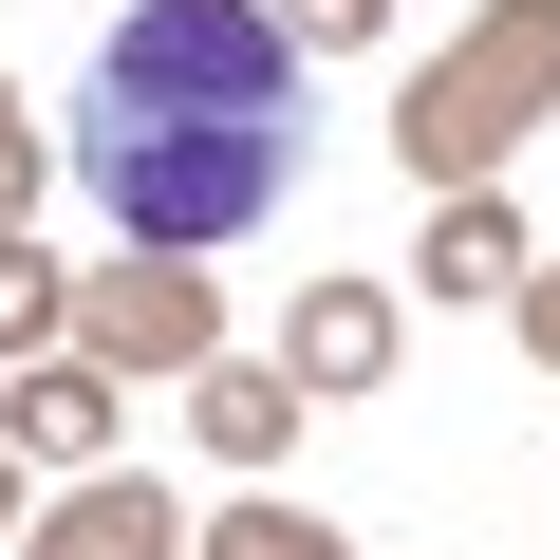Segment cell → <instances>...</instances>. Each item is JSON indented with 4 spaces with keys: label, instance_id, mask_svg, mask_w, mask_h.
I'll return each mask as SVG.
<instances>
[{
    "label": "cell",
    "instance_id": "cell-1",
    "mask_svg": "<svg viewBox=\"0 0 560 560\" xmlns=\"http://www.w3.org/2000/svg\"><path fill=\"white\" fill-rule=\"evenodd\" d=\"M94 206L131 243H243L300 187V38L261 0H131L94 38Z\"/></svg>",
    "mask_w": 560,
    "mask_h": 560
},
{
    "label": "cell",
    "instance_id": "cell-2",
    "mask_svg": "<svg viewBox=\"0 0 560 560\" xmlns=\"http://www.w3.org/2000/svg\"><path fill=\"white\" fill-rule=\"evenodd\" d=\"M523 131H560V0H486L448 57L393 75V168L411 187H504Z\"/></svg>",
    "mask_w": 560,
    "mask_h": 560
},
{
    "label": "cell",
    "instance_id": "cell-3",
    "mask_svg": "<svg viewBox=\"0 0 560 560\" xmlns=\"http://www.w3.org/2000/svg\"><path fill=\"white\" fill-rule=\"evenodd\" d=\"M75 355H94V374H131V393H150V374L187 393V374L224 355V280H206L187 243H113V261L75 280Z\"/></svg>",
    "mask_w": 560,
    "mask_h": 560
},
{
    "label": "cell",
    "instance_id": "cell-4",
    "mask_svg": "<svg viewBox=\"0 0 560 560\" xmlns=\"http://www.w3.org/2000/svg\"><path fill=\"white\" fill-rule=\"evenodd\" d=\"M113 430H131V374H94L75 337L0 374V448H20V467H113Z\"/></svg>",
    "mask_w": 560,
    "mask_h": 560
},
{
    "label": "cell",
    "instance_id": "cell-5",
    "mask_svg": "<svg viewBox=\"0 0 560 560\" xmlns=\"http://www.w3.org/2000/svg\"><path fill=\"white\" fill-rule=\"evenodd\" d=\"M393 355H411L393 280H300V318H280V374L300 393H393Z\"/></svg>",
    "mask_w": 560,
    "mask_h": 560
},
{
    "label": "cell",
    "instance_id": "cell-6",
    "mask_svg": "<svg viewBox=\"0 0 560 560\" xmlns=\"http://www.w3.org/2000/svg\"><path fill=\"white\" fill-rule=\"evenodd\" d=\"M20 560H187V504L131 486V467H75V486L20 523Z\"/></svg>",
    "mask_w": 560,
    "mask_h": 560
},
{
    "label": "cell",
    "instance_id": "cell-7",
    "mask_svg": "<svg viewBox=\"0 0 560 560\" xmlns=\"http://www.w3.org/2000/svg\"><path fill=\"white\" fill-rule=\"evenodd\" d=\"M523 261H541V224H523L504 187H430V243H411V300H523Z\"/></svg>",
    "mask_w": 560,
    "mask_h": 560
},
{
    "label": "cell",
    "instance_id": "cell-8",
    "mask_svg": "<svg viewBox=\"0 0 560 560\" xmlns=\"http://www.w3.org/2000/svg\"><path fill=\"white\" fill-rule=\"evenodd\" d=\"M187 430H206V448L261 486L280 448H300V374H280V355H206V374H187Z\"/></svg>",
    "mask_w": 560,
    "mask_h": 560
},
{
    "label": "cell",
    "instance_id": "cell-9",
    "mask_svg": "<svg viewBox=\"0 0 560 560\" xmlns=\"http://www.w3.org/2000/svg\"><path fill=\"white\" fill-rule=\"evenodd\" d=\"M57 337H75V261H57L38 224H0V374L57 355Z\"/></svg>",
    "mask_w": 560,
    "mask_h": 560
},
{
    "label": "cell",
    "instance_id": "cell-10",
    "mask_svg": "<svg viewBox=\"0 0 560 560\" xmlns=\"http://www.w3.org/2000/svg\"><path fill=\"white\" fill-rule=\"evenodd\" d=\"M187 560H355V541H337L318 504H280V486H243L224 523H187Z\"/></svg>",
    "mask_w": 560,
    "mask_h": 560
},
{
    "label": "cell",
    "instance_id": "cell-11",
    "mask_svg": "<svg viewBox=\"0 0 560 560\" xmlns=\"http://www.w3.org/2000/svg\"><path fill=\"white\" fill-rule=\"evenodd\" d=\"M261 20L300 38V57H374V38H393V0H261Z\"/></svg>",
    "mask_w": 560,
    "mask_h": 560
},
{
    "label": "cell",
    "instance_id": "cell-12",
    "mask_svg": "<svg viewBox=\"0 0 560 560\" xmlns=\"http://www.w3.org/2000/svg\"><path fill=\"white\" fill-rule=\"evenodd\" d=\"M38 168H57V150H38V113H20V75H0V224L38 206Z\"/></svg>",
    "mask_w": 560,
    "mask_h": 560
},
{
    "label": "cell",
    "instance_id": "cell-13",
    "mask_svg": "<svg viewBox=\"0 0 560 560\" xmlns=\"http://www.w3.org/2000/svg\"><path fill=\"white\" fill-rule=\"evenodd\" d=\"M504 318H523V355H541V374H560V243H541V261H523V300H504Z\"/></svg>",
    "mask_w": 560,
    "mask_h": 560
},
{
    "label": "cell",
    "instance_id": "cell-14",
    "mask_svg": "<svg viewBox=\"0 0 560 560\" xmlns=\"http://www.w3.org/2000/svg\"><path fill=\"white\" fill-rule=\"evenodd\" d=\"M20 523H38V467H20V448H0V541H20Z\"/></svg>",
    "mask_w": 560,
    "mask_h": 560
}]
</instances>
